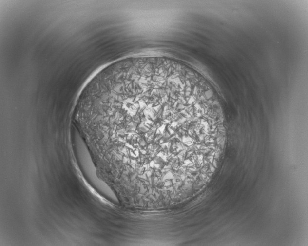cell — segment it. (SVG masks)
Listing matches in <instances>:
<instances>
[{
    "mask_svg": "<svg viewBox=\"0 0 308 246\" xmlns=\"http://www.w3.org/2000/svg\"><path fill=\"white\" fill-rule=\"evenodd\" d=\"M206 115L203 103L184 83L147 73L115 79L94 92L81 122L96 138L112 144L118 158L137 144L156 146L185 133L198 134Z\"/></svg>",
    "mask_w": 308,
    "mask_h": 246,
    "instance_id": "6da1fadb",
    "label": "cell"
}]
</instances>
